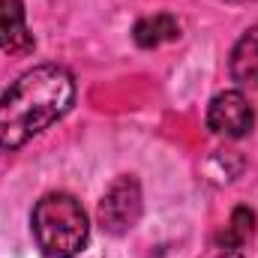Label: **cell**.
Segmentation results:
<instances>
[{
	"label": "cell",
	"mask_w": 258,
	"mask_h": 258,
	"mask_svg": "<svg viewBox=\"0 0 258 258\" xmlns=\"http://www.w3.org/2000/svg\"><path fill=\"white\" fill-rule=\"evenodd\" d=\"M75 102V78L60 63H39L0 96V147L18 150L57 123Z\"/></svg>",
	"instance_id": "6da1fadb"
},
{
	"label": "cell",
	"mask_w": 258,
	"mask_h": 258,
	"mask_svg": "<svg viewBox=\"0 0 258 258\" xmlns=\"http://www.w3.org/2000/svg\"><path fill=\"white\" fill-rule=\"evenodd\" d=\"M228 69H231V78L240 87L258 90V24L249 27V30H243V36L234 42Z\"/></svg>",
	"instance_id": "8992f818"
},
{
	"label": "cell",
	"mask_w": 258,
	"mask_h": 258,
	"mask_svg": "<svg viewBox=\"0 0 258 258\" xmlns=\"http://www.w3.org/2000/svg\"><path fill=\"white\" fill-rule=\"evenodd\" d=\"M234 3H249V0H234Z\"/></svg>",
	"instance_id": "30bf717a"
},
{
	"label": "cell",
	"mask_w": 258,
	"mask_h": 258,
	"mask_svg": "<svg viewBox=\"0 0 258 258\" xmlns=\"http://www.w3.org/2000/svg\"><path fill=\"white\" fill-rule=\"evenodd\" d=\"M216 258H243V252H240V249H222Z\"/></svg>",
	"instance_id": "9c48e42d"
},
{
	"label": "cell",
	"mask_w": 258,
	"mask_h": 258,
	"mask_svg": "<svg viewBox=\"0 0 258 258\" xmlns=\"http://www.w3.org/2000/svg\"><path fill=\"white\" fill-rule=\"evenodd\" d=\"M141 210H144L141 183H138L132 174H120V177L105 189L96 216H99V225H102L108 234L120 237V234H126V231H132V228L138 225Z\"/></svg>",
	"instance_id": "3957f363"
},
{
	"label": "cell",
	"mask_w": 258,
	"mask_h": 258,
	"mask_svg": "<svg viewBox=\"0 0 258 258\" xmlns=\"http://www.w3.org/2000/svg\"><path fill=\"white\" fill-rule=\"evenodd\" d=\"M36 246L45 258H75L90 240V219L69 192H45L30 213Z\"/></svg>",
	"instance_id": "7a4b0ae2"
},
{
	"label": "cell",
	"mask_w": 258,
	"mask_h": 258,
	"mask_svg": "<svg viewBox=\"0 0 258 258\" xmlns=\"http://www.w3.org/2000/svg\"><path fill=\"white\" fill-rule=\"evenodd\" d=\"M252 234H255V213L240 204V207L231 213L225 231L219 234V246H225V249H240Z\"/></svg>",
	"instance_id": "ba28073f"
},
{
	"label": "cell",
	"mask_w": 258,
	"mask_h": 258,
	"mask_svg": "<svg viewBox=\"0 0 258 258\" xmlns=\"http://www.w3.org/2000/svg\"><path fill=\"white\" fill-rule=\"evenodd\" d=\"M132 39L138 48H159L165 42H174L180 39V21L168 12H156V15H147L141 21H135L132 27Z\"/></svg>",
	"instance_id": "52a82bcc"
},
{
	"label": "cell",
	"mask_w": 258,
	"mask_h": 258,
	"mask_svg": "<svg viewBox=\"0 0 258 258\" xmlns=\"http://www.w3.org/2000/svg\"><path fill=\"white\" fill-rule=\"evenodd\" d=\"M255 126V111L243 90H222L207 105V129L222 138H243Z\"/></svg>",
	"instance_id": "277c9868"
},
{
	"label": "cell",
	"mask_w": 258,
	"mask_h": 258,
	"mask_svg": "<svg viewBox=\"0 0 258 258\" xmlns=\"http://www.w3.org/2000/svg\"><path fill=\"white\" fill-rule=\"evenodd\" d=\"M36 39L27 27L24 0H0V51L6 54H30Z\"/></svg>",
	"instance_id": "5b68a950"
}]
</instances>
